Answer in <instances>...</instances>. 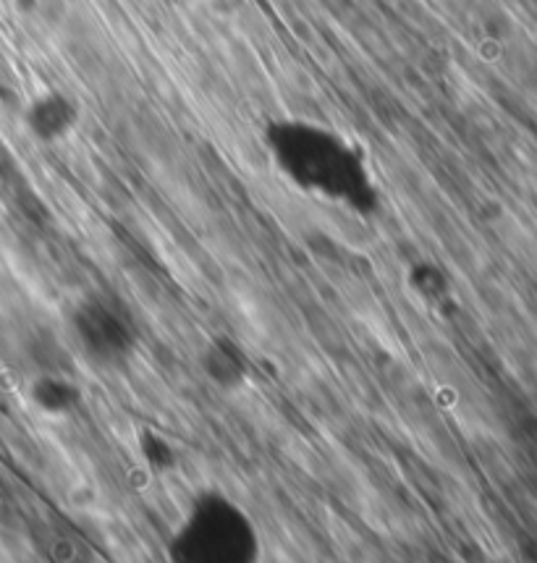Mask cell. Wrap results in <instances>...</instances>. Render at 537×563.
Here are the masks:
<instances>
[{"label": "cell", "instance_id": "1", "mask_svg": "<svg viewBox=\"0 0 537 563\" xmlns=\"http://www.w3.org/2000/svg\"><path fill=\"white\" fill-rule=\"evenodd\" d=\"M263 150L275 174L299 195L354 218H375L383 208L370 155L330 123L284 115L263 129Z\"/></svg>", "mask_w": 537, "mask_h": 563}, {"label": "cell", "instance_id": "2", "mask_svg": "<svg viewBox=\"0 0 537 563\" xmlns=\"http://www.w3.org/2000/svg\"><path fill=\"white\" fill-rule=\"evenodd\" d=\"M257 519L226 487H199L165 538L168 563H263Z\"/></svg>", "mask_w": 537, "mask_h": 563}, {"label": "cell", "instance_id": "3", "mask_svg": "<svg viewBox=\"0 0 537 563\" xmlns=\"http://www.w3.org/2000/svg\"><path fill=\"white\" fill-rule=\"evenodd\" d=\"M68 349L81 362L102 373L132 365L142 349L140 322L121 299L102 291H89L68 307Z\"/></svg>", "mask_w": 537, "mask_h": 563}, {"label": "cell", "instance_id": "4", "mask_svg": "<svg viewBox=\"0 0 537 563\" xmlns=\"http://www.w3.org/2000/svg\"><path fill=\"white\" fill-rule=\"evenodd\" d=\"M81 106L66 89L45 87L26 100L22 123L26 134L40 144H61L79 129Z\"/></svg>", "mask_w": 537, "mask_h": 563}, {"label": "cell", "instance_id": "5", "mask_svg": "<svg viewBox=\"0 0 537 563\" xmlns=\"http://www.w3.org/2000/svg\"><path fill=\"white\" fill-rule=\"evenodd\" d=\"M199 369L208 377L210 386L226 390V394L242 390L250 383L252 373L246 349L239 341L226 339V335L202 343V349H199Z\"/></svg>", "mask_w": 537, "mask_h": 563}, {"label": "cell", "instance_id": "6", "mask_svg": "<svg viewBox=\"0 0 537 563\" xmlns=\"http://www.w3.org/2000/svg\"><path fill=\"white\" fill-rule=\"evenodd\" d=\"M32 398L34 404H40L45 415H72L74 407L79 404V388L66 375L47 373L32 386Z\"/></svg>", "mask_w": 537, "mask_h": 563}, {"label": "cell", "instance_id": "7", "mask_svg": "<svg viewBox=\"0 0 537 563\" xmlns=\"http://www.w3.org/2000/svg\"><path fill=\"white\" fill-rule=\"evenodd\" d=\"M412 288H417V294H423L425 299H440L449 294V278L438 265L425 263L412 267Z\"/></svg>", "mask_w": 537, "mask_h": 563}]
</instances>
